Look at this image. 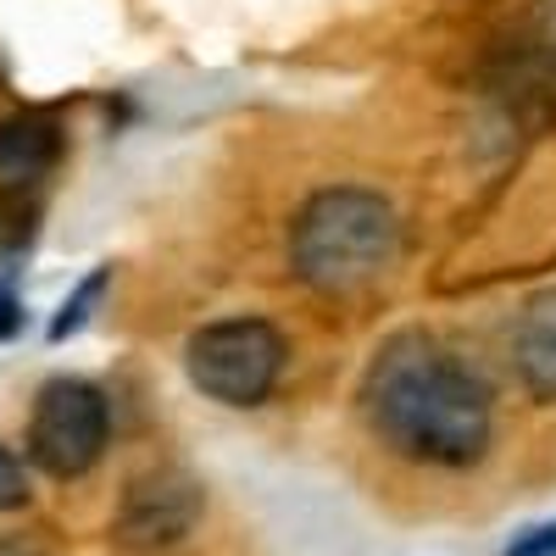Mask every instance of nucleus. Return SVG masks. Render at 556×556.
I'll use <instances>...</instances> for the list:
<instances>
[{
    "label": "nucleus",
    "instance_id": "f257e3e1",
    "mask_svg": "<svg viewBox=\"0 0 556 556\" xmlns=\"http://www.w3.org/2000/svg\"><path fill=\"white\" fill-rule=\"evenodd\" d=\"M356 401L367 429L424 468H473L495 434L490 384L429 329L390 334L367 362Z\"/></svg>",
    "mask_w": 556,
    "mask_h": 556
},
{
    "label": "nucleus",
    "instance_id": "f03ea898",
    "mask_svg": "<svg viewBox=\"0 0 556 556\" xmlns=\"http://www.w3.org/2000/svg\"><path fill=\"white\" fill-rule=\"evenodd\" d=\"M401 217L379 190L334 184L317 190L290 223V267L323 295H356L395 267Z\"/></svg>",
    "mask_w": 556,
    "mask_h": 556
},
{
    "label": "nucleus",
    "instance_id": "7ed1b4c3",
    "mask_svg": "<svg viewBox=\"0 0 556 556\" xmlns=\"http://www.w3.org/2000/svg\"><path fill=\"white\" fill-rule=\"evenodd\" d=\"M184 374L217 406H262L285 374V334L262 317H223L190 334Z\"/></svg>",
    "mask_w": 556,
    "mask_h": 556
},
{
    "label": "nucleus",
    "instance_id": "20e7f679",
    "mask_svg": "<svg viewBox=\"0 0 556 556\" xmlns=\"http://www.w3.org/2000/svg\"><path fill=\"white\" fill-rule=\"evenodd\" d=\"M112 440V406L89 379H45L28 412V456L51 479H84Z\"/></svg>",
    "mask_w": 556,
    "mask_h": 556
},
{
    "label": "nucleus",
    "instance_id": "39448f33",
    "mask_svg": "<svg viewBox=\"0 0 556 556\" xmlns=\"http://www.w3.org/2000/svg\"><path fill=\"white\" fill-rule=\"evenodd\" d=\"M201 506H206V490L190 473L184 468H156V473L134 479L123 490L112 534H117L123 551H167V545H178L201 523Z\"/></svg>",
    "mask_w": 556,
    "mask_h": 556
},
{
    "label": "nucleus",
    "instance_id": "423d86ee",
    "mask_svg": "<svg viewBox=\"0 0 556 556\" xmlns=\"http://www.w3.org/2000/svg\"><path fill=\"white\" fill-rule=\"evenodd\" d=\"M62 162V128L45 112H17L0 123V184L7 190H34Z\"/></svg>",
    "mask_w": 556,
    "mask_h": 556
},
{
    "label": "nucleus",
    "instance_id": "0eeeda50",
    "mask_svg": "<svg viewBox=\"0 0 556 556\" xmlns=\"http://www.w3.org/2000/svg\"><path fill=\"white\" fill-rule=\"evenodd\" d=\"M513 356H518V379L529 384V395L556 401V290H540L518 329H513Z\"/></svg>",
    "mask_w": 556,
    "mask_h": 556
},
{
    "label": "nucleus",
    "instance_id": "6e6552de",
    "mask_svg": "<svg viewBox=\"0 0 556 556\" xmlns=\"http://www.w3.org/2000/svg\"><path fill=\"white\" fill-rule=\"evenodd\" d=\"M112 285V267H96L84 278V285L73 290V301H62V312H56V323H51V340H67V334H78L84 329V317H89V306L101 301V290Z\"/></svg>",
    "mask_w": 556,
    "mask_h": 556
},
{
    "label": "nucleus",
    "instance_id": "1a4fd4ad",
    "mask_svg": "<svg viewBox=\"0 0 556 556\" xmlns=\"http://www.w3.org/2000/svg\"><path fill=\"white\" fill-rule=\"evenodd\" d=\"M523 45H529V56L556 73V0H534L529 17H523Z\"/></svg>",
    "mask_w": 556,
    "mask_h": 556
},
{
    "label": "nucleus",
    "instance_id": "9d476101",
    "mask_svg": "<svg viewBox=\"0 0 556 556\" xmlns=\"http://www.w3.org/2000/svg\"><path fill=\"white\" fill-rule=\"evenodd\" d=\"M17 506H28V473H23V462L0 445V513H17Z\"/></svg>",
    "mask_w": 556,
    "mask_h": 556
},
{
    "label": "nucleus",
    "instance_id": "9b49d317",
    "mask_svg": "<svg viewBox=\"0 0 556 556\" xmlns=\"http://www.w3.org/2000/svg\"><path fill=\"white\" fill-rule=\"evenodd\" d=\"M17 334H23V295H17L12 278L0 273V345L17 340Z\"/></svg>",
    "mask_w": 556,
    "mask_h": 556
},
{
    "label": "nucleus",
    "instance_id": "f8f14e48",
    "mask_svg": "<svg viewBox=\"0 0 556 556\" xmlns=\"http://www.w3.org/2000/svg\"><path fill=\"white\" fill-rule=\"evenodd\" d=\"M501 556H556V523H534V529H523Z\"/></svg>",
    "mask_w": 556,
    "mask_h": 556
},
{
    "label": "nucleus",
    "instance_id": "ddd939ff",
    "mask_svg": "<svg viewBox=\"0 0 556 556\" xmlns=\"http://www.w3.org/2000/svg\"><path fill=\"white\" fill-rule=\"evenodd\" d=\"M0 556H39V551L23 545V540H0Z\"/></svg>",
    "mask_w": 556,
    "mask_h": 556
}]
</instances>
